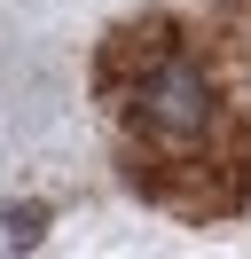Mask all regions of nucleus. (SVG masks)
Segmentation results:
<instances>
[{
	"label": "nucleus",
	"instance_id": "1",
	"mask_svg": "<svg viewBox=\"0 0 251 259\" xmlns=\"http://www.w3.org/2000/svg\"><path fill=\"white\" fill-rule=\"evenodd\" d=\"M141 118H149L165 142L204 134V126H212V87H204V71L188 63V55H165V63L141 79Z\"/></svg>",
	"mask_w": 251,
	"mask_h": 259
},
{
	"label": "nucleus",
	"instance_id": "2",
	"mask_svg": "<svg viewBox=\"0 0 251 259\" xmlns=\"http://www.w3.org/2000/svg\"><path fill=\"white\" fill-rule=\"evenodd\" d=\"M8 236L16 243H39V212H8Z\"/></svg>",
	"mask_w": 251,
	"mask_h": 259
}]
</instances>
